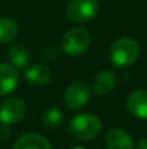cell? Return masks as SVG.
I'll list each match as a JSON object with an SVG mask.
<instances>
[{"mask_svg":"<svg viewBox=\"0 0 147 149\" xmlns=\"http://www.w3.org/2000/svg\"><path fill=\"white\" fill-rule=\"evenodd\" d=\"M141 52L139 43L134 38L122 37L109 46L108 56L115 67L128 68L137 62Z\"/></svg>","mask_w":147,"mask_h":149,"instance_id":"cell-1","label":"cell"},{"mask_svg":"<svg viewBox=\"0 0 147 149\" xmlns=\"http://www.w3.org/2000/svg\"><path fill=\"white\" fill-rule=\"evenodd\" d=\"M102 127L103 124L99 116L90 113H81L69 120L68 132L77 140L90 141L100 134Z\"/></svg>","mask_w":147,"mask_h":149,"instance_id":"cell-2","label":"cell"},{"mask_svg":"<svg viewBox=\"0 0 147 149\" xmlns=\"http://www.w3.org/2000/svg\"><path fill=\"white\" fill-rule=\"evenodd\" d=\"M91 43V36L83 28H73L65 31L61 39V51L68 56H80L85 54Z\"/></svg>","mask_w":147,"mask_h":149,"instance_id":"cell-3","label":"cell"},{"mask_svg":"<svg viewBox=\"0 0 147 149\" xmlns=\"http://www.w3.org/2000/svg\"><path fill=\"white\" fill-rule=\"evenodd\" d=\"M98 12V0H70L65 8V15L68 20L77 24H85L94 20Z\"/></svg>","mask_w":147,"mask_h":149,"instance_id":"cell-4","label":"cell"},{"mask_svg":"<svg viewBox=\"0 0 147 149\" xmlns=\"http://www.w3.org/2000/svg\"><path fill=\"white\" fill-rule=\"evenodd\" d=\"M90 100V88L83 81H73L64 92V103L70 110L85 107Z\"/></svg>","mask_w":147,"mask_h":149,"instance_id":"cell-5","label":"cell"},{"mask_svg":"<svg viewBox=\"0 0 147 149\" xmlns=\"http://www.w3.org/2000/svg\"><path fill=\"white\" fill-rule=\"evenodd\" d=\"M26 115V103L20 98H5L0 105V123L12 126L21 122Z\"/></svg>","mask_w":147,"mask_h":149,"instance_id":"cell-6","label":"cell"},{"mask_svg":"<svg viewBox=\"0 0 147 149\" xmlns=\"http://www.w3.org/2000/svg\"><path fill=\"white\" fill-rule=\"evenodd\" d=\"M126 110L137 119H147V90H133L126 98Z\"/></svg>","mask_w":147,"mask_h":149,"instance_id":"cell-7","label":"cell"},{"mask_svg":"<svg viewBox=\"0 0 147 149\" xmlns=\"http://www.w3.org/2000/svg\"><path fill=\"white\" fill-rule=\"evenodd\" d=\"M20 81V72L10 63H0V97L14 92Z\"/></svg>","mask_w":147,"mask_h":149,"instance_id":"cell-8","label":"cell"},{"mask_svg":"<svg viewBox=\"0 0 147 149\" xmlns=\"http://www.w3.org/2000/svg\"><path fill=\"white\" fill-rule=\"evenodd\" d=\"M107 149H134L135 144L133 137L120 127L108 130L104 137Z\"/></svg>","mask_w":147,"mask_h":149,"instance_id":"cell-9","label":"cell"},{"mask_svg":"<svg viewBox=\"0 0 147 149\" xmlns=\"http://www.w3.org/2000/svg\"><path fill=\"white\" fill-rule=\"evenodd\" d=\"M23 77H25V81L31 86H43L49 82L52 72L49 67H47L46 64L36 63V64H33L26 68Z\"/></svg>","mask_w":147,"mask_h":149,"instance_id":"cell-10","label":"cell"},{"mask_svg":"<svg viewBox=\"0 0 147 149\" xmlns=\"http://www.w3.org/2000/svg\"><path fill=\"white\" fill-rule=\"evenodd\" d=\"M13 149H52V144L43 135L29 132L16 140Z\"/></svg>","mask_w":147,"mask_h":149,"instance_id":"cell-11","label":"cell"},{"mask_svg":"<svg viewBox=\"0 0 147 149\" xmlns=\"http://www.w3.org/2000/svg\"><path fill=\"white\" fill-rule=\"evenodd\" d=\"M116 74L111 70H103L99 71L95 74L93 81V90L94 93L99 95H107L111 92H113L115 86H116Z\"/></svg>","mask_w":147,"mask_h":149,"instance_id":"cell-12","label":"cell"},{"mask_svg":"<svg viewBox=\"0 0 147 149\" xmlns=\"http://www.w3.org/2000/svg\"><path fill=\"white\" fill-rule=\"evenodd\" d=\"M8 62L17 70L25 68L30 62V52L22 45H13L7 52Z\"/></svg>","mask_w":147,"mask_h":149,"instance_id":"cell-13","label":"cell"},{"mask_svg":"<svg viewBox=\"0 0 147 149\" xmlns=\"http://www.w3.org/2000/svg\"><path fill=\"white\" fill-rule=\"evenodd\" d=\"M64 119V114L59 107H48L42 113L41 115V124L48 131L56 130L60 127Z\"/></svg>","mask_w":147,"mask_h":149,"instance_id":"cell-14","label":"cell"},{"mask_svg":"<svg viewBox=\"0 0 147 149\" xmlns=\"http://www.w3.org/2000/svg\"><path fill=\"white\" fill-rule=\"evenodd\" d=\"M18 34V25L10 17H0V45L14 41Z\"/></svg>","mask_w":147,"mask_h":149,"instance_id":"cell-15","label":"cell"},{"mask_svg":"<svg viewBox=\"0 0 147 149\" xmlns=\"http://www.w3.org/2000/svg\"><path fill=\"white\" fill-rule=\"evenodd\" d=\"M134 149H147V139H141L134 147Z\"/></svg>","mask_w":147,"mask_h":149,"instance_id":"cell-16","label":"cell"},{"mask_svg":"<svg viewBox=\"0 0 147 149\" xmlns=\"http://www.w3.org/2000/svg\"><path fill=\"white\" fill-rule=\"evenodd\" d=\"M70 149H87V148L81 147V145H77V147H73V148H70Z\"/></svg>","mask_w":147,"mask_h":149,"instance_id":"cell-17","label":"cell"}]
</instances>
